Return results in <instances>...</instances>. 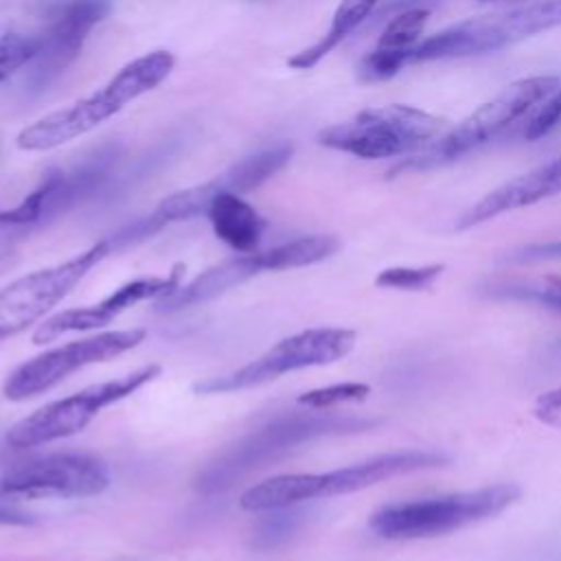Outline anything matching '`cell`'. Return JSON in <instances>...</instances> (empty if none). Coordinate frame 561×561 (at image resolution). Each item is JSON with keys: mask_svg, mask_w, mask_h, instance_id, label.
I'll use <instances>...</instances> for the list:
<instances>
[{"mask_svg": "<svg viewBox=\"0 0 561 561\" xmlns=\"http://www.w3.org/2000/svg\"><path fill=\"white\" fill-rule=\"evenodd\" d=\"M533 412L541 423L561 430V388H554V390H548L546 394H541L535 401Z\"/></svg>", "mask_w": 561, "mask_h": 561, "instance_id": "31", "label": "cell"}, {"mask_svg": "<svg viewBox=\"0 0 561 561\" xmlns=\"http://www.w3.org/2000/svg\"><path fill=\"white\" fill-rule=\"evenodd\" d=\"M559 193H561V158H554L489 191L482 199H478L473 206H469L460 215L456 228L458 230L473 228L478 224L495 219L497 215L533 206Z\"/></svg>", "mask_w": 561, "mask_h": 561, "instance_id": "14", "label": "cell"}, {"mask_svg": "<svg viewBox=\"0 0 561 561\" xmlns=\"http://www.w3.org/2000/svg\"><path fill=\"white\" fill-rule=\"evenodd\" d=\"M291 151L294 149L289 145H276V147L263 149L232 164L219 180L226 191H232L237 195L254 191L289 162Z\"/></svg>", "mask_w": 561, "mask_h": 561, "instance_id": "22", "label": "cell"}, {"mask_svg": "<svg viewBox=\"0 0 561 561\" xmlns=\"http://www.w3.org/2000/svg\"><path fill=\"white\" fill-rule=\"evenodd\" d=\"M559 85V77L554 75H535L508 83L493 99L467 114L456 127L447 129L440 138L427 145L419 156L399 162L390 175L434 169L469 153L471 149L489 142L508 125L526 116L533 107L543 103Z\"/></svg>", "mask_w": 561, "mask_h": 561, "instance_id": "5", "label": "cell"}, {"mask_svg": "<svg viewBox=\"0 0 561 561\" xmlns=\"http://www.w3.org/2000/svg\"><path fill=\"white\" fill-rule=\"evenodd\" d=\"M313 497V473H280L243 491L239 506L248 513H270L278 508H291Z\"/></svg>", "mask_w": 561, "mask_h": 561, "instance_id": "20", "label": "cell"}, {"mask_svg": "<svg viewBox=\"0 0 561 561\" xmlns=\"http://www.w3.org/2000/svg\"><path fill=\"white\" fill-rule=\"evenodd\" d=\"M219 191H224V184L219 178L197 184V186H191V188H184V191H178V193L164 197L151 215L156 217V221L162 228L171 221H184V219H191L197 215H206L213 197Z\"/></svg>", "mask_w": 561, "mask_h": 561, "instance_id": "24", "label": "cell"}, {"mask_svg": "<svg viewBox=\"0 0 561 561\" xmlns=\"http://www.w3.org/2000/svg\"><path fill=\"white\" fill-rule=\"evenodd\" d=\"M112 153H99L72 171H50L37 186L42 199L39 224L55 219L72 206L92 197L107 180Z\"/></svg>", "mask_w": 561, "mask_h": 561, "instance_id": "17", "label": "cell"}, {"mask_svg": "<svg viewBox=\"0 0 561 561\" xmlns=\"http://www.w3.org/2000/svg\"><path fill=\"white\" fill-rule=\"evenodd\" d=\"M381 0H342L331 18V24L327 33L311 44L309 48L296 53L294 57L287 59V64L296 70H307L316 66L322 57H327L342 39H346L379 4Z\"/></svg>", "mask_w": 561, "mask_h": 561, "instance_id": "21", "label": "cell"}, {"mask_svg": "<svg viewBox=\"0 0 561 561\" xmlns=\"http://www.w3.org/2000/svg\"><path fill=\"white\" fill-rule=\"evenodd\" d=\"M447 121L421 107L390 103L368 107L318 134L322 147L364 160L397 158L425 149L447 131Z\"/></svg>", "mask_w": 561, "mask_h": 561, "instance_id": "6", "label": "cell"}, {"mask_svg": "<svg viewBox=\"0 0 561 561\" xmlns=\"http://www.w3.org/2000/svg\"><path fill=\"white\" fill-rule=\"evenodd\" d=\"M517 261H541V259H561V241L526 245L515 254Z\"/></svg>", "mask_w": 561, "mask_h": 561, "instance_id": "32", "label": "cell"}, {"mask_svg": "<svg viewBox=\"0 0 561 561\" xmlns=\"http://www.w3.org/2000/svg\"><path fill=\"white\" fill-rule=\"evenodd\" d=\"M355 340L357 335L351 329H337V327L307 329L289 337H283L272 348H267L261 357H256L254 362L228 375L210 377L206 381L195 383L193 390L199 394H217V392H234V390L263 386L267 381L278 379L280 375H287L300 368L337 362L353 351Z\"/></svg>", "mask_w": 561, "mask_h": 561, "instance_id": "7", "label": "cell"}, {"mask_svg": "<svg viewBox=\"0 0 561 561\" xmlns=\"http://www.w3.org/2000/svg\"><path fill=\"white\" fill-rule=\"evenodd\" d=\"M160 370L162 368L158 364H149L121 379L94 383L90 388H83L81 392L50 401L18 421L7 432V443L15 449H26L72 436L81 432L94 416H99L103 408L134 394L145 383L153 381Z\"/></svg>", "mask_w": 561, "mask_h": 561, "instance_id": "8", "label": "cell"}, {"mask_svg": "<svg viewBox=\"0 0 561 561\" xmlns=\"http://www.w3.org/2000/svg\"><path fill=\"white\" fill-rule=\"evenodd\" d=\"M145 329H121V331H105L85 340H75L64 346L44 351L18 368L11 370L7 377L2 392L11 401H22L35 394H42L57 386L68 375L99 362L114 359L125 351L138 346L145 340Z\"/></svg>", "mask_w": 561, "mask_h": 561, "instance_id": "10", "label": "cell"}, {"mask_svg": "<svg viewBox=\"0 0 561 561\" xmlns=\"http://www.w3.org/2000/svg\"><path fill=\"white\" fill-rule=\"evenodd\" d=\"M0 524H18V526H24V524H33V515L15 508V506H7V504H0Z\"/></svg>", "mask_w": 561, "mask_h": 561, "instance_id": "33", "label": "cell"}, {"mask_svg": "<svg viewBox=\"0 0 561 561\" xmlns=\"http://www.w3.org/2000/svg\"><path fill=\"white\" fill-rule=\"evenodd\" d=\"M261 272H265V267H263V261H261L259 252H250V254H243V256L228 259L224 263H217V265L208 267L206 272L195 276L191 283L180 285L169 296L160 298L158 309L160 311H180V309H186V307H193V305L208 302V300L230 291L232 287L254 278Z\"/></svg>", "mask_w": 561, "mask_h": 561, "instance_id": "18", "label": "cell"}, {"mask_svg": "<svg viewBox=\"0 0 561 561\" xmlns=\"http://www.w3.org/2000/svg\"><path fill=\"white\" fill-rule=\"evenodd\" d=\"M337 248H340V241L331 234H309V237H298L287 243L274 245L259 254L265 272H278V270L305 267V265L324 261L331 254H335Z\"/></svg>", "mask_w": 561, "mask_h": 561, "instance_id": "23", "label": "cell"}, {"mask_svg": "<svg viewBox=\"0 0 561 561\" xmlns=\"http://www.w3.org/2000/svg\"><path fill=\"white\" fill-rule=\"evenodd\" d=\"M35 57V37L20 33L0 35V83L15 75L20 68L28 66Z\"/></svg>", "mask_w": 561, "mask_h": 561, "instance_id": "27", "label": "cell"}, {"mask_svg": "<svg viewBox=\"0 0 561 561\" xmlns=\"http://www.w3.org/2000/svg\"><path fill=\"white\" fill-rule=\"evenodd\" d=\"M112 250H116L114 241L110 237L101 239L64 263L35 270L2 287L0 340L11 337L44 318V313L61 302V298H66L83 280V276L94 265H99Z\"/></svg>", "mask_w": 561, "mask_h": 561, "instance_id": "9", "label": "cell"}, {"mask_svg": "<svg viewBox=\"0 0 561 561\" xmlns=\"http://www.w3.org/2000/svg\"><path fill=\"white\" fill-rule=\"evenodd\" d=\"M300 513L291 508H278L270 511V517H263L256 533H254V543L256 548H272L278 541H283L287 535H291L300 522Z\"/></svg>", "mask_w": 561, "mask_h": 561, "instance_id": "28", "label": "cell"}, {"mask_svg": "<svg viewBox=\"0 0 561 561\" xmlns=\"http://www.w3.org/2000/svg\"><path fill=\"white\" fill-rule=\"evenodd\" d=\"M449 458L440 451H427V449H408V451H394L383 454L364 462H355L342 469H333L327 473H316V493L318 497H333L344 493H355L362 489H368L373 484H379L383 480L412 473L419 469H432L445 465Z\"/></svg>", "mask_w": 561, "mask_h": 561, "instance_id": "15", "label": "cell"}, {"mask_svg": "<svg viewBox=\"0 0 561 561\" xmlns=\"http://www.w3.org/2000/svg\"><path fill=\"white\" fill-rule=\"evenodd\" d=\"M445 265H423V267H388L381 270L375 278L379 287L388 289H408V291H421L434 285V280L440 276Z\"/></svg>", "mask_w": 561, "mask_h": 561, "instance_id": "25", "label": "cell"}, {"mask_svg": "<svg viewBox=\"0 0 561 561\" xmlns=\"http://www.w3.org/2000/svg\"><path fill=\"white\" fill-rule=\"evenodd\" d=\"M182 265H175L169 276H147V278H136L118 289H114L110 296L94 305L85 307H72L64 309L50 318H46L33 333L35 344L53 342L61 337L64 333L72 331H92L110 324L116 316L134 307L136 302L149 300V298H164L171 291L180 287V276H182Z\"/></svg>", "mask_w": 561, "mask_h": 561, "instance_id": "13", "label": "cell"}, {"mask_svg": "<svg viewBox=\"0 0 561 561\" xmlns=\"http://www.w3.org/2000/svg\"><path fill=\"white\" fill-rule=\"evenodd\" d=\"M370 394L368 383L359 381H346V383H333L324 388H316L309 392H302L298 397L300 405H307L309 410H327L340 403H351V401H364Z\"/></svg>", "mask_w": 561, "mask_h": 561, "instance_id": "26", "label": "cell"}, {"mask_svg": "<svg viewBox=\"0 0 561 561\" xmlns=\"http://www.w3.org/2000/svg\"><path fill=\"white\" fill-rule=\"evenodd\" d=\"M206 215L213 224L215 234L224 243H228L230 248L243 254H250L256 250L265 230V221L254 210V206L241 199V195L226 188L219 191L213 197Z\"/></svg>", "mask_w": 561, "mask_h": 561, "instance_id": "19", "label": "cell"}, {"mask_svg": "<svg viewBox=\"0 0 561 561\" xmlns=\"http://www.w3.org/2000/svg\"><path fill=\"white\" fill-rule=\"evenodd\" d=\"M112 11V0H57L48 9V26L33 35L35 57L24 83L39 92L50 85L79 55L88 33Z\"/></svg>", "mask_w": 561, "mask_h": 561, "instance_id": "11", "label": "cell"}, {"mask_svg": "<svg viewBox=\"0 0 561 561\" xmlns=\"http://www.w3.org/2000/svg\"><path fill=\"white\" fill-rule=\"evenodd\" d=\"M0 228H2V221H0Z\"/></svg>", "mask_w": 561, "mask_h": 561, "instance_id": "34", "label": "cell"}, {"mask_svg": "<svg viewBox=\"0 0 561 561\" xmlns=\"http://www.w3.org/2000/svg\"><path fill=\"white\" fill-rule=\"evenodd\" d=\"M373 419L346 416V414H316L296 412L280 414L265 425L241 436L226 449H221L195 478L199 493L213 495L230 489L243 476L274 462L294 447L309 443L327 434H344L373 427Z\"/></svg>", "mask_w": 561, "mask_h": 561, "instance_id": "2", "label": "cell"}, {"mask_svg": "<svg viewBox=\"0 0 561 561\" xmlns=\"http://www.w3.org/2000/svg\"><path fill=\"white\" fill-rule=\"evenodd\" d=\"M110 473L85 454H50L7 469L0 476L2 497H88L105 491Z\"/></svg>", "mask_w": 561, "mask_h": 561, "instance_id": "12", "label": "cell"}, {"mask_svg": "<svg viewBox=\"0 0 561 561\" xmlns=\"http://www.w3.org/2000/svg\"><path fill=\"white\" fill-rule=\"evenodd\" d=\"M559 123H561V85L539 105L535 116L526 123L524 136L528 140H537L548 131H552Z\"/></svg>", "mask_w": 561, "mask_h": 561, "instance_id": "30", "label": "cell"}, {"mask_svg": "<svg viewBox=\"0 0 561 561\" xmlns=\"http://www.w3.org/2000/svg\"><path fill=\"white\" fill-rule=\"evenodd\" d=\"M175 57L169 50H151L125 64L105 85L26 125L15 145L24 151H48L66 145L118 114L127 103L151 92L173 70Z\"/></svg>", "mask_w": 561, "mask_h": 561, "instance_id": "1", "label": "cell"}, {"mask_svg": "<svg viewBox=\"0 0 561 561\" xmlns=\"http://www.w3.org/2000/svg\"><path fill=\"white\" fill-rule=\"evenodd\" d=\"M504 296H517L526 300H535L546 305L548 309L561 311V276H548L543 285L530 287V285H504L500 289Z\"/></svg>", "mask_w": 561, "mask_h": 561, "instance_id": "29", "label": "cell"}, {"mask_svg": "<svg viewBox=\"0 0 561 561\" xmlns=\"http://www.w3.org/2000/svg\"><path fill=\"white\" fill-rule=\"evenodd\" d=\"M519 486L500 482L482 489L392 502L370 515V530L386 539L436 537L502 513L519 497Z\"/></svg>", "mask_w": 561, "mask_h": 561, "instance_id": "3", "label": "cell"}, {"mask_svg": "<svg viewBox=\"0 0 561 561\" xmlns=\"http://www.w3.org/2000/svg\"><path fill=\"white\" fill-rule=\"evenodd\" d=\"M561 26V0H537L513 9L460 20L421 39L405 59L410 64L484 55Z\"/></svg>", "mask_w": 561, "mask_h": 561, "instance_id": "4", "label": "cell"}, {"mask_svg": "<svg viewBox=\"0 0 561 561\" xmlns=\"http://www.w3.org/2000/svg\"><path fill=\"white\" fill-rule=\"evenodd\" d=\"M430 11L425 7L401 9L383 28L377 46L362 59L359 79L366 83L383 81L405 68L408 53L421 42Z\"/></svg>", "mask_w": 561, "mask_h": 561, "instance_id": "16", "label": "cell"}]
</instances>
